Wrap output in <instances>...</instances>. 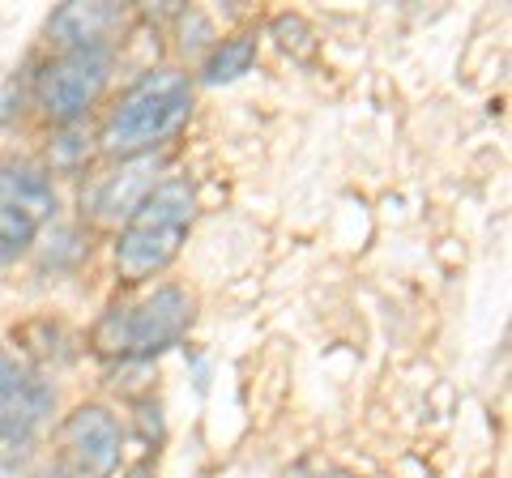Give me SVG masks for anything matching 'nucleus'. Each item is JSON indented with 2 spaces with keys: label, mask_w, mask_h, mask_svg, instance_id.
Returning a JSON list of instances; mask_svg holds the SVG:
<instances>
[{
  "label": "nucleus",
  "mask_w": 512,
  "mask_h": 478,
  "mask_svg": "<svg viewBox=\"0 0 512 478\" xmlns=\"http://www.w3.org/2000/svg\"><path fill=\"white\" fill-rule=\"evenodd\" d=\"M197 218V193L188 180H158V188L124 218V231L116 239V269L128 282L154 278L180 257L184 239Z\"/></svg>",
  "instance_id": "nucleus-1"
},
{
  "label": "nucleus",
  "mask_w": 512,
  "mask_h": 478,
  "mask_svg": "<svg viewBox=\"0 0 512 478\" xmlns=\"http://www.w3.org/2000/svg\"><path fill=\"white\" fill-rule=\"evenodd\" d=\"M188 111H192V82L180 69L146 73L116 107H111L99 141H103V150L116 154V158L154 154L171 133H180Z\"/></svg>",
  "instance_id": "nucleus-2"
},
{
  "label": "nucleus",
  "mask_w": 512,
  "mask_h": 478,
  "mask_svg": "<svg viewBox=\"0 0 512 478\" xmlns=\"http://www.w3.org/2000/svg\"><path fill=\"white\" fill-rule=\"evenodd\" d=\"M188 325H192V295L184 286L167 282L158 291L133 299V304L111 308L103 316L99 333H94V346L107 359L137 363V359H154L163 350H171L188 333Z\"/></svg>",
  "instance_id": "nucleus-3"
},
{
  "label": "nucleus",
  "mask_w": 512,
  "mask_h": 478,
  "mask_svg": "<svg viewBox=\"0 0 512 478\" xmlns=\"http://www.w3.org/2000/svg\"><path fill=\"white\" fill-rule=\"evenodd\" d=\"M111 47H69L56 52L39 73V107L56 124H73L99 103L111 82Z\"/></svg>",
  "instance_id": "nucleus-4"
},
{
  "label": "nucleus",
  "mask_w": 512,
  "mask_h": 478,
  "mask_svg": "<svg viewBox=\"0 0 512 478\" xmlns=\"http://www.w3.org/2000/svg\"><path fill=\"white\" fill-rule=\"evenodd\" d=\"M56 218V188L35 167H0V261H18Z\"/></svg>",
  "instance_id": "nucleus-5"
},
{
  "label": "nucleus",
  "mask_w": 512,
  "mask_h": 478,
  "mask_svg": "<svg viewBox=\"0 0 512 478\" xmlns=\"http://www.w3.org/2000/svg\"><path fill=\"white\" fill-rule=\"evenodd\" d=\"M56 406V389L26 359L0 350V440L22 444L43 427Z\"/></svg>",
  "instance_id": "nucleus-6"
},
{
  "label": "nucleus",
  "mask_w": 512,
  "mask_h": 478,
  "mask_svg": "<svg viewBox=\"0 0 512 478\" xmlns=\"http://www.w3.org/2000/svg\"><path fill=\"white\" fill-rule=\"evenodd\" d=\"M60 444H64V457L73 461L77 478H107L120 461V423L103 406H77L64 419Z\"/></svg>",
  "instance_id": "nucleus-7"
},
{
  "label": "nucleus",
  "mask_w": 512,
  "mask_h": 478,
  "mask_svg": "<svg viewBox=\"0 0 512 478\" xmlns=\"http://www.w3.org/2000/svg\"><path fill=\"white\" fill-rule=\"evenodd\" d=\"M158 171H163V154H137V158H120V167L103 175L99 188L90 197V210L99 222H124L128 214L146 201L158 188Z\"/></svg>",
  "instance_id": "nucleus-8"
},
{
  "label": "nucleus",
  "mask_w": 512,
  "mask_h": 478,
  "mask_svg": "<svg viewBox=\"0 0 512 478\" xmlns=\"http://www.w3.org/2000/svg\"><path fill=\"white\" fill-rule=\"evenodd\" d=\"M124 30V9L120 5H64L52 22H47V35L60 52H69V47H107L111 35Z\"/></svg>",
  "instance_id": "nucleus-9"
},
{
  "label": "nucleus",
  "mask_w": 512,
  "mask_h": 478,
  "mask_svg": "<svg viewBox=\"0 0 512 478\" xmlns=\"http://www.w3.org/2000/svg\"><path fill=\"white\" fill-rule=\"evenodd\" d=\"M252 65H256V39L252 35H231V39H222L210 56H205L201 82L227 86V82H239Z\"/></svg>",
  "instance_id": "nucleus-10"
},
{
  "label": "nucleus",
  "mask_w": 512,
  "mask_h": 478,
  "mask_svg": "<svg viewBox=\"0 0 512 478\" xmlns=\"http://www.w3.org/2000/svg\"><path fill=\"white\" fill-rule=\"evenodd\" d=\"M35 478H77V474H73L69 466H43Z\"/></svg>",
  "instance_id": "nucleus-11"
}]
</instances>
